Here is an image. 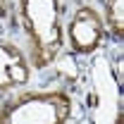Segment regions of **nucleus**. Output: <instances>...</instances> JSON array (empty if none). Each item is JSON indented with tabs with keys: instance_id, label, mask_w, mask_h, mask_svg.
Wrapping results in <instances>:
<instances>
[{
	"instance_id": "nucleus-3",
	"label": "nucleus",
	"mask_w": 124,
	"mask_h": 124,
	"mask_svg": "<svg viewBox=\"0 0 124 124\" xmlns=\"http://www.w3.org/2000/svg\"><path fill=\"white\" fill-rule=\"evenodd\" d=\"M74 98L64 88H22L0 100V124H67Z\"/></svg>"
},
{
	"instance_id": "nucleus-4",
	"label": "nucleus",
	"mask_w": 124,
	"mask_h": 124,
	"mask_svg": "<svg viewBox=\"0 0 124 124\" xmlns=\"http://www.w3.org/2000/svg\"><path fill=\"white\" fill-rule=\"evenodd\" d=\"M105 38H108V29L103 15L93 5L81 2L64 26V46H69V50L79 57H91L98 50H103Z\"/></svg>"
},
{
	"instance_id": "nucleus-1",
	"label": "nucleus",
	"mask_w": 124,
	"mask_h": 124,
	"mask_svg": "<svg viewBox=\"0 0 124 124\" xmlns=\"http://www.w3.org/2000/svg\"><path fill=\"white\" fill-rule=\"evenodd\" d=\"M15 10L33 72L53 67L64 50L62 0H17Z\"/></svg>"
},
{
	"instance_id": "nucleus-5",
	"label": "nucleus",
	"mask_w": 124,
	"mask_h": 124,
	"mask_svg": "<svg viewBox=\"0 0 124 124\" xmlns=\"http://www.w3.org/2000/svg\"><path fill=\"white\" fill-rule=\"evenodd\" d=\"M33 79V67L22 48L0 36V95L26 88Z\"/></svg>"
},
{
	"instance_id": "nucleus-2",
	"label": "nucleus",
	"mask_w": 124,
	"mask_h": 124,
	"mask_svg": "<svg viewBox=\"0 0 124 124\" xmlns=\"http://www.w3.org/2000/svg\"><path fill=\"white\" fill-rule=\"evenodd\" d=\"M81 91V124H122V74L105 50L91 55L84 74Z\"/></svg>"
},
{
	"instance_id": "nucleus-6",
	"label": "nucleus",
	"mask_w": 124,
	"mask_h": 124,
	"mask_svg": "<svg viewBox=\"0 0 124 124\" xmlns=\"http://www.w3.org/2000/svg\"><path fill=\"white\" fill-rule=\"evenodd\" d=\"M103 22L108 36L115 38V43H122L124 36V0H103Z\"/></svg>"
}]
</instances>
